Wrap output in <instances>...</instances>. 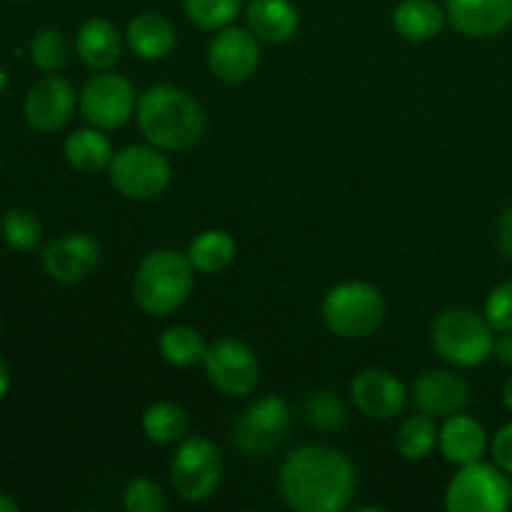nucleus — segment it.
Returning <instances> with one entry per match:
<instances>
[{"instance_id": "1", "label": "nucleus", "mask_w": 512, "mask_h": 512, "mask_svg": "<svg viewBox=\"0 0 512 512\" xmlns=\"http://www.w3.org/2000/svg\"><path fill=\"white\" fill-rule=\"evenodd\" d=\"M278 488L295 512H340L358 488L353 460L330 445H300L283 458Z\"/></svg>"}, {"instance_id": "2", "label": "nucleus", "mask_w": 512, "mask_h": 512, "mask_svg": "<svg viewBox=\"0 0 512 512\" xmlns=\"http://www.w3.org/2000/svg\"><path fill=\"white\" fill-rule=\"evenodd\" d=\"M135 118L143 138L170 153L198 145L208 125L203 108L193 95L165 83L150 85L145 93H140Z\"/></svg>"}, {"instance_id": "3", "label": "nucleus", "mask_w": 512, "mask_h": 512, "mask_svg": "<svg viewBox=\"0 0 512 512\" xmlns=\"http://www.w3.org/2000/svg\"><path fill=\"white\" fill-rule=\"evenodd\" d=\"M195 285V268L188 255L160 248L140 260L133 278V298L143 313L163 318L188 300Z\"/></svg>"}, {"instance_id": "4", "label": "nucleus", "mask_w": 512, "mask_h": 512, "mask_svg": "<svg viewBox=\"0 0 512 512\" xmlns=\"http://www.w3.org/2000/svg\"><path fill=\"white\" fill-rule=\"evenodd\" d=\"M433 350L453 368H475L493 358L495 330L473 308H450L433 320Z\"/></svg>"}, {"instance_id": "5", "label": "nucleus", "mask_w": 512, "mask_h": 512, "mask_svg": "<svg viewBox=\"0 0 512 512\" xmlns=\"http://www.w3.org/2000/svg\"><path fill=\"white\" fill-rule=\"evenodd\" d=\"M320 313L330 333L345 340H360L383 325L385 300L378 285L368 280H345L325 293Z\"/></svg>"}, {"instance_id": "6", "label": "nucleus", "mask_w": 512, "mask_h": 512, "mask_svg": "<svg viewBox=\"0 0 512 512\" xmlns=\"http://www.w3.org/2000/svg\"><path fill=\"white\" fill-rule=\"evenodd\" d=\"M445 508L450 512H505L512 508V478L500 465H460L445 490Z\"/></svg>"}, {"instance_id": "7", "label": "nucleus", "mask_w": 512, "mask_h": 512, "mask_svg": "<svg viewBox=\"0 0 512 512\" xmlns=\"http://www.w3.org/2000/svg\"><path fill=\"white\" fill-rule=\"evenodd\" d=\"M223 480V455L205 435L183 438L170 460V485L178 498L203 503L218 490Z\"/></svg>"}, {"instance_id": "8", "label": "nucleus", "mask_w": 512, "mask_h": 512, "mask_svg": "<svg viewBox=\"0 0 512 512\" xmlns=\"http://www.w3.org/2000/svg\"><path fill=\"white\" fill-rule=\"evenodd\" d=\"M113 188L128 200H153L170 185L173 168L155 145H125L108 165Z\"/></svg>"}, {"instance_id": "9", "label": "nucleus", "mask_w": 512, "mask_h": 512, "mask_svg": "<svg viewBox=\"0 0 512 512\" xmlns=\"http://www.w3.org/2000/svg\"><path fill=\"white\" fill-rule=\"evenodd\" d=\"M290 430V408L285 398L270 393L250 403L233 425V440L245 455L265 458L285 443Z\"/></svg>"}, {"instance_id": "10", "label": "nucleus", "mask_w": 512, "mask_h": 512, "mask_svg": "<svg viewBox=\"0 0 512 512\" xmlns=\"http://www.w3.org/2000/svg\"><path fill=\"white\" fill-rule=\"evenodd\" d=\"M80 115L100 130H113L128 123L138 108V95L125 75L98 70L80 90Z\"/></svg>"}, {"instance_id": "11", "label": "nucleus", "mask_w": 512, "mask_h": 512, "mask_svg": "<svg viewBox=\"0 0 512 512\" xmlns=\"http://www.w3.org/2000/svg\"><path fill=\"white\" fill-rule=\"evenodd\" d=\"M203 368L213 388L228 398H245L260 383L258 355L238 338H220L210 343Z\"/></svg>"}, {"instance_id": "12", "label": "nucleus", "mask_w": 512, "mask_h": 512, "mask_svg": "<svg viewBox=\"0 0 512 512\" xmlns=\"http://www.w3.org/2000/svg\"><path fill=\"white\" fill-rule=\"evenodd\" d=\"M260 65V40L250 28L228 25L215 33L208 48V68L223 83H245Z\"/></svg>"}, {"instance_id": "13", "label": "nucleus", "mask_w": 512, "mask_h": 512, "mask_svg": "<svg viewBox=\"0 0 512 512\" xmlns=\"http://www.w3.org/2000/svg\"><path fill=\"white\" fill-rule=\"evenodd\" d=\"M350 400L370 420H393L405 410L410 390L403 380L383 368H365L350 380Z\"/></svg>"}, {"instance_id": "14", "label": "nucleus", "mask_w": 512, "mask_h": 512, "mask_svg": "<svg viewBox=\"0 0 512 512\" xmlns=\"http://www.w3.org/2000/svg\"><path fill=\"white\" fill-rule=\"evenodd\" d=\"M78 93L63 75L48 73L28 90L23 103V115L28 125L38 133H55L73 118Z\"/></svg>"}, {"instance_id": "15", "label": "nucleus", "mask_w": 512, "mask_h": 512, "mask_svg": "<svg viewBox=\"0 0 512 512\" xmlns=\"http://www.w3.org/2000/svg\"><path fill=\"white\" fill-rule=\"evenodd\" d=\"M100 265L98 240L85 233H68L50 240L43 250V268L55 283L78 285Z\"/></svg>"}, {"instance_id": "16", "label": "nucleus", "mask_w": 512, "mask_h": 512, "mask_svg": "<svg viewBox=\"0 0 512 512\" xmlns=\"http://www.w3.org/2000/svg\"><path fill=\"white\" fill-rule=\"evenodd\" d=\"M410 400H413L418 413L430 415L435 420H445L468 408L470 383L458 370H428L413 383Z\"/></svg>"}, {"instance_id": "17", "label": "nucleus", "mask_w": 512, "mask_h": 512, "mask_svg": "<svg viewBox=\"0 0 512 512\" xmlns=\"http://www.w3.org/2000/svg\"><path fill=\"white\" fill-rule=\"evenodd\" d=\"M445 15L465 38H495L512 25V0H445Z\"/></svg>"}, {"instance_id": "18", "label": "nucleus", "mask_w": 512, "mask_h": 512, "mask_svg": "<svg viewBox=\"0 0 512 512\" xmlns=\"http://www.w3.org/2000/svg\"><path fill=\"white\" fill-rule=\"evenodd\" d=\"M438 450L448 463L470 465L485 458L490 450V438L485 425L468 413H455L440 425Z\"/></svg>"}, {"instance_id": "19", "label": "nucleus", "mask_w": 512, "mask_h": 512, "mask_svg": "<svg viewBox=\"0 0 512 512\" xmlns=\"http://www.w3.org/2000/svg\"><path fill=\"white\" fill-rule=\"evenodd\" d=\"M245 23L260 43H285L298 33L300 13L290 0H250Z\"/></svg>"}, {"instance_id": "20", "label": "nucleus", "mask_w": 512, "mask_h": 512, "mask_svg": "<svg viewBox=\"0 0 512 512\" xmlns=\"http://www.w3.org/2000/svg\"><path fill=\"white\" fill-rule=\"evenodd\" d=\"M75 53L88 68L110 70L123 53V38L110 20L90 18L75 35Z\"/></svg>"}, {"instance_id": "21", "label": "nucleus", "mask_w": 512, "mask_h": 512, "mask_svg": "<svg viewBox=\"0 0 512 512\" xmlns=\"http://www.w3.org/2000/svg\"><path fill=\"white\" fill-rule=\"evenodd\" d=\"M125 40H128L130 50L143 60H163L173 53L175 48V28L163 13L155 10H145L138 13L128 23L125 30Z\"/></svg>"}, {"instance_id": "22", "label": "nucleus", "mask_w": 512, "mask_h": 512, "mask_svg": "<svg viewBox=\"0 0 512 512\" xmlns=\"http://www.w3.org/2000/svg\"><path fill=\"white\" fill-rule=\"evenodd\" d=\"M445 23H448L445 8L435 0H400L398 8L393 10L395 33L413 43H423L440 35Z\"/></svg>"}, {"instance_id": "23", "label": "nucleus", "mask_w": 512, "mask_h": 512, "mask_svg": "<svg viewBox=\"0 0 512 512\" xmlns=\"http://www.w3.org/2000/svg\"><path fill=\"white\" fill-rule=\"evenodd\" d=\"M63 153L70 168H75L78 173H100V170H108L115 150L108 135L90 125V128L73 130L65 138Z\"/></svg>"}, {"instance_id": "24", "label": "nucleus", "mask_w": 512, "mask_h": 512, "mask_svg": "<svg viewBox=\"0 0 512 512\" xmlns=\"http://www.w3.org/2000/svg\"><path fill=\"white\" fill-rule=\"evenodd\" d=\"M235 253H238V243L230 233L220 228H210L203 230V233L195 235L190 240L188 250V260L193 263L195 273H205V275H215V273H223L233 265Z\"/></svg>"}, {"instance_id": "25", "label": "nucleus", "mask_w": 512, "mask_h": 512, "mask_svg": "<svg viewBox=\"0 0 512 512\" xmlns=\"http://www.w3.org/2000/svg\"><path fill=\"white\" fill-rule=\"evenodd\" d=\"M140 425H143V433L150 443L175 445L188 433V415H185V410L178 403L158 400V403L145 408Z\"/></svg>"}, {"instance_id": "26", "label": "nucleus", "mask_w": 512, "mask_h": 512, "mask_svg": "<svg viewBox=\"0 0 512 512\" xmlns=\"http://www.w3.org/2000/svg\"><path fill=\"white\" fill-rule=\"evenodd\" d=\"M158 350L165 363L175 365V368H193V365L203 363L208 343L193 325H170L160 333Z\"/></svg>"}, {"instance_id": "27", "label": "nucleus", "mask_w": 512, "mask_h": 512, "mask_svg": "<svg viewBox=\"0 0 512 512\" xmlns=\"http://www.w3.org/2000/svg\"><path fill=\"white\" fill-rule=\"evenodd\" d=\"M438 435L440 428L435 418L415 410L400 423L398 433H395V448L405 460H425L438 448Z\"/></svg>"}, {"instance_id": "28", "label": "nucleus", "mask_w": 512, "mask_h": 512, "mask_svg": "<svg viewBox=\"0 0 512 512\" xmlns=\"http://www.w3.org/2000/svg\"><path fill=\"white\" fill-rule=\"evenodd\" d=\"M0 233H3L5 243L10 248L20 250V253H30L38 248L40 238H43V228L40 220L35 218L33 210L28 208H10L0 220Z\"/></svg>"}, {"instance_id": "29", "label": "nucleus", "mask_w": 512, "mask_h": 512, "mask_svg": "<svg viewBox=\"0 0 512 512\" xmlns=\"http://www.w3.org/2000/svg\"><path fill=\"white\" fill-rule=\"evenodd\" d=\"M185 15L203 30H220L233 25L243 10V0H180Z\"/></svg>"}, {"instance_id": "30", "label": "nucleus", "mask_w": 512, "mask_h": 512, "mask_svg": "<svg viewBox=\"0 0 512 512\" xmlns=\"http://www.w3.org/2000/svg\"><path fill=\"white\" fill-rule=\"evenodd\" d=\"M303 418L315 430H338L348 420V408H345L343 398L335 395L333 390H315L305 400Z\"/></svg>"}, {"instance_id": "31", "label": "nucleus", "mask_w": 512, "mask_h": 512, "mask_svg": "<svg viewBox=\"0 0 512 512\" xmlns=\"http://www.w3.org/2000/svg\"><path fill=\"white\" fill-rule=\"evenodd\" d=\"M30 60L43 73H58L68 63V43L58 28L35 30L28 45Z\"/></svg>"}, {"instance_id": "32", "label": "nucleus", "mask_w": 512, "mask_h": 512, "mask_svg": "<svg viewBox=\"0 0 512 512\" xmlns=\"http://www.w3.org/2000/svg\"><path fill=\"white\" fill-rule=\"evenodd\" d=\"M123 508L128 512H163L168 498L155 480L133 478L123 490Z\"/></svg>"}, {"instance_id": "33", "label": "nucleus", "mask_w": 512, "mask_h": 512, "mask_svg": "<svg viewBox=\"0 0 512 512\" xmlns=\"http://www.w3.org/2000/svg\"><path fill=\"white\" fill-rule=\"evenodd\" d=\"M483 315L495 333H510L512 330V280L495 285L488 293L483 305Z\"/></svg>"}, {"instance_id": "34", "label": "nucleus", "mask_w": 512, "mask_h": 512, "mask_svg": "<svg viewBox=\"0 0 512 512\" xmlns=\"http://www.w3.org/2000/svg\"><path fill=\"white\" fill-rule=\"evenodd\" d=\"M490 455H493V463L500 465L512 478V420L505 423L495 433V438L490 440Z\"/></svg>"}, {"instance_id": "35", "label": "nucleus", "mask_w": 512, "mask_h": 512, "mask_svg": "<svg viewBox=\"0 0 512 512\" xmlns=\"http://www.w3.org/2000/svg\"><path fill=\"white\" fill-rule=\"evenodd\" d=\"M498 245L505 258L512 260V205L505 208V213L498 220Z\"/></svg>"}, {"instance_id": "36", "label": "nucleus", "mask_w": 512, "mask_h": 512, "mask_svg": "<svg viewBox=\"0 0 512 512\" xmlns=\"http://www.w3.org/2000/svg\"><path fill=\"white\" fill-rule=\"evenodd\" d=\"M493 358L498 360L503 368L512 370V330L510 333H498L495 335V345H493Z\"/></svg>"}, {"instance_id": "37", "label": "nucleus", "mask_w": 512, "mask_h": 512, "mask_svg": "<svg viewBox=\"0 0 512 512\" xmlns=\"http://www.w3.org/2000/svg\"><path fill=\"white\" fill-rule=\"evenodd\" d=\"M8 388H10V368H8V363L0 358V400L5 398Z\"/></svg>"}, {"instance_id": "38", "label": "nucleus", "mask_w": 512, "mask_h": 512, "mask_svg": "<svg viewBox=\"0 0 512 512\" xmlns=\"http://www.w3.org/2000/svg\"><path fill=\"white\" fill-rule=\"evenodd\" d=\"M0 512H18V503L10 495L0 493Z\"/></svg>"}, {"instance_id": "39", "label": "nucleus", "mask_w": 512, "mask_h": 512, "mask_svg": "<svg viewBox=\"0 0 512 512\" xmlns=\"http://www.w3.org/2000/svg\"><path fill=\"white\" fill-rule=\"evenodd\" d=\"M503 403H505V408H508L510 413H512V373H510V378L505 380V385H503Z\"/></svg>"}, {"instance_id": "40", "label": "nucleus", "mask_w": 512, "mask_h": 512, "mask_svg": "<svg viewBox=\"0 0 512 512\" xmlns=\"http://www.w3.org/2000/svg\"><path fill=\"white\" fill-rule=\"evenodd\" d=\"M10 3H28V0H10Z\"/></svg>"}]
</instances>
